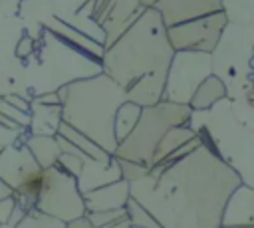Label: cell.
Returning <instances> with one entry per match:
<instances>
[{
	"mask_svg": "<svg viewBox=\"0 0 254 228\" xmlns=\"http://www.w3.org/2000/svg\"><path fill=\"white\" fill-rule=\"evenodd\" d=\"M240 182L236 171L200 143L169 167L133 180L131 196L163 228H220L224 204Z\"/></svg>",
	"mask_w": 254,
	"mask_h": 228,
	"instance_id": "1",
	"label": "cell"
},
{
	"mask_svg": "<svg viewBox=\"0 0 254 228\" xmlns=\"http://www.w3.org/2000/svg\"><path fill=\"white\" fill-rule=\"evenodd\" d=\"M175 48L169 42L167 24L149 6L143 14L103 52L101 71L115 79L127 99L149 107L163 99L167 69Z\"/></svg>",
	"mask_w": 254,
	"mask_h": 228,
	"instance_id": "2",
	"label": "cell"
},
{
	"mask_svg": "<svg viewBox=\"0 0 254 228\" xmlns=\"http://www.w3.org/2000/svg\"><path fill=\"white\" fill-rule=\"evenodd\" d=\"M58 93L62 101V121L115 155L117 141L113 121L119 105L127 101L125 89L105 71H97L60 85Z\"/></svg>",
	"mask_w": 254,
	"mask_h": 228,
	"instance_id": "3",
	"label": "cell"
},
{
	"mask_svg": "<svg viewBox=\"0 0 254 228\" xmlns=\"http://www.w3.org/2000/svg\"><path fill=\"white\" fill-rule=\"evenodd\" d=\"M190 127L206 147L236 171L242 184L254 188V131L234 115L228 97L206 111H192Z\"/></svg>",
	"mask_w": 254,
	"mask_h": 228,
	"instance_id": "4",
	"label": "cell"
},
{
	"mask_svg": "<svg viewBox=\"0 0 254 228\" xmlns=\"http://www.w3.org/2000/svg\"><path fill=\"white\" fill-rule=\"evenodd\" d=\"M212 73L226 85L228 99H238L252 91L254 24L228 22L212 50Z\"/></svg>",
	"mask_w": 254,
	"mask_h": 228,
	"instance_id": "5",
	"label": "cell"
},
{
	"mask_svg": "<svg viewBox=\"0 0 254 228\" xmlns=\"http://www.w3.org/2000/svg\"><path fill=\"white\" fill-rule=\"evenodd\" d=\"M190 117H192V109L189 105L173 103L167 99L143 107L135 129L129 133L127 139H123L117 145L113 157L137 161L151 167L155 149L163 139V135L175 125H190Z\"/></svg>",
	"mask_w": 254,
	"mask_h": 228,
	"instance_id": "6",
	"label": "cell"
},
{
	"mask_svg": "<svg viewBox=\"0 0 254 228\" xmlns=\"http://www.w3.org/2000/svg\"><path fill=\"white\" fill-rule=\"evenodd\" d=\"M36 210L60 218L64 222L83 216L87 208L83 192L77 186V178L58 165L44 169Z\"/></svg>",
	"mask_w": 254,
	"mask_h": 228,
	"instance_id": "7",
	"label": "cell"
},
{
	"mask_svg": "<svg viewBox=\"0 0 254 228\" xmlns=\"http://www.w3.org/2000/svg\"><path fill=\"white\" fill-rule=\"evenodd\" d=\"M212 73V56L208 52L175 50L167 69L163 99L189 105L196 87Z\"/></svg>",
	"mask_w": 254,
	"mask_h": 228,
	"instance_id": "8",
	"label": "cell"
},
{
	"mask_svg": "<svg viewBox=\"0 0 254 228\" xmlns=\"http://www.w3.org/2000/svg\"><path fill=\"white\" fill-rule=\"evenodd\" d=\"M141 0H87L77 12L101 30L103 46L109 48L145 10Z\"/></svg>",
	"mask_w": 254,
	"mask_h": 228,
	"instance_id": "9",
	"label": "cell"
},
{
	"mask_svg": "<svg viewBox=\"0 0 254 228\" xmlns=\"http://www.w3.org/2000/svg\"><path fill=\"white\" fill-rule=\"evenodd\" d=\"M226 24H228V18L220 10V12H214L208 16L173 24L167 28V34H169V42L175 50H192V52L212 54Z\"/></svg>",
	"mask_w": 254,
	"mask_h": 228,
	"instance_id": "10",
	"label": "cell"
},
{
	"mask_svg": "<svg viewBox=\"0 0 254 228\" xmlns=\"http://www.w3.org/2000/svg\"><path fill=\"white\" fill-rule=\"evenodd\" d=\"M44 30H48L54 38H58L64 46L71 48L75 54H79L81 57L93 61L95 65L101 67V57H103V52H105V46L101 40L77 30L75 26H71L67 20L52 14L46 22H44Z\"/></svg>",
	"mask_w": 254,
	"mask_h": 228,
	"instance_id": "11",
	"label": "cell"
},
{
	"mask_svg": "<svg viewBox=\"0 0 254 228\" xmlns=\"http://www.w3.org/2000/svg\"><path fill=\"white\" fill-rule=\"evenodd\" d=\"M42 167L36 163L34 155L26 147L24 141H18L10 147H6L0 153V178L14 190L22 182H26L32 176L42 174Z\"/></svg>",
	"mask_w": 254,
	"mask_h": 228,
	"instance_id": "12",
	"label": "cell"
},
{
	"mask_svg": "<svg viewBox=\"0 0 254 228\" xmlns=\"http://www.w3.org/2000/svg\"><path fill=\"white\" fill-rule=\"evenodd\" d=\"M153 8L169 26L222 10V0H157Z\"/></svg>",
	"mask_w": 254,
	"mask_h": 228,
	"instance_id": "13",
	"label": "cell"
},
{
	"mask_svg": "<svg viewBox=\"0 0 254 228\" xmlns=\"http://www.w3.org/2000/svg\"><path fill=\"white\" fill-rule=\"evenodd\" d=\"M220 228H254V188L238 184L228 196Z\"/></svg>",
	"mask_w": 254,
	"mask_h": 228,
	"instance_id": "14",
	"label": "cell"
},
{
	"mask_svg": "<svg viewBox=\"0 0 254 228\" xmlns=\"http://www.w3.org/2000/svg\"><path fill=\"white\" fill-rule=\"evenodd\" d=\"M129 196H131V182L125 178H119V180H113V182H107L103 186H97L93 190L83 192L87 212L125 208Z\"/></svg>",
	"mask_w": 254,
	"mask_h": 228,
	"instance_id": "15",
	"label": "cell"
},
{
	"mask_svg": "<svg viewBox=\"0 0 254 228\" xmlns=\"http://www.w3.org/2000/svg\"><path fill=\"white\" fill-rule=\"evenodd\" d=\"M119 178H121V171H119V163L115 157L111 161H97V159L83 155V167L77 176V186L81 192L93 190L97 186H103Z\"/></svg>",
	"mask_w": 254,
	"mask_h": 228,
	"instance_id": "16",
	"label": "cell"
},
{
	"mask_svg": "<svg viewBox=\"0 0 254 228\" xmlns=\"http://www.w3.org/2000/svg\"><path fill=\"white\" fill-rule=\"evenodd\" d=\"M30 127L28 131L34 135H56L58 125L62 121V105H44L38 101H30Z\"/></svg>",
	"mask_w": 254,
	"mask_h": 228,
	"instance_id": "17",
	"label": "cell"
},
{
	"mask_svg": "<svg viewBox=\"0 0 254 228\" xmlns=\"http://www.w3.org/2000/svg\"><path fill=\"white\" fill-rule=\"evenodd\" d=\"M26 147L30 149V153L34 155L36 163L42 169L54 167L62 155V149L58 145V137L56 135H34L28 131L26 139H24Z\"/></svg>",
	"mask_w": 254,
	"mask_h": 228,
	"instance_id": "18",
	"label": "cell"
},
{
	"mask_svg": "<svg viewBox=\"0 0 254 228\" xmlns=\"http://www.w3.org/2000/svg\"><path fill=\"white\" fill-rule=\"evenodd\" d=\"M228 93H226V85L222 83V79L214 73H210L194 91L189 107L192 111H206L210 107H214L218 101L226 99Z\"/></svg>",
	"mask_w": 254,
	"mask_h": 228,
	"instance_id": "19",
	"label": "cell"
},
{
	"mask_svg": "<svg viewBox=\"0 0 254 228\" xmlns=\"http://www.w3.org/2000/svg\"><path fill=\"white\" fill-rule=\"evenodd\" d=\"M192 137H196V131H194L190 125H175V127H171V129L163 135V139L159 141V145H157V149H155V155H153L151 167L159 165L165 157H169L173 151H177L179 147H183L185 143H189Z\"/></svg>",
	"mask_w": 254,
	"mask_h": 228,
	"instance_id": "20",
	"label": "cell"
},
{
	"mask_svg": "<svg viewBox=\"0 0 254 228\" xmlns=\"http://www.w3.org/2000/svg\"><path fill=\"white\" fill-rule=\"evenodd\" d=\"M58 135L65 137V139H67L69 143H73L83 155H87V157H91V159H97V161H111V159H113L111 153H107L105 149H101L95 141H91L87 135H83V133L77 131L75 127L67 125L65 121H60V125H58Z\"/></svg>",
	"mask_w": 254,
	"mask_h": 228,
	"instance_id": "21",
	"label": "cell"
},
{
	"mask_svg": "<svg viewBox=\"0 0 254 228\" xmlns=\"http://www.w3.org/2000/svg\"><path fill=\"white\" fill-rule=\"evenodd\" d=\"M141 105L133 103V101H123L115 113V121H113V133H115V141L117 145L129 137V133L135 129L139 117H141Z\"/></svg>",
	"mask_w": 254,
	"mask_h": 228,
	"instance_id": "22",
	"label": "cell"
},
{
	"mask_svg": "<svg viewBox=\"0 0 254 228\" xmlns=\"http://www.w3.org/2000/svg\"><path fill=\"white\" fill-rule=\"evenodd\" d=\"M44 172V171H42ZM40 186H42V174L28 178L26 182H22L18 188L12 190V196L16 200L18 206H22L26 212L36 210V202H38V194H40Z\"/></svg>",
	"mask_w": 254,
	"mask_h": 228,
	"instance_id": "23",
	"label": "cell"
},
{
	"mask_svg": "<svg viewBox=\"0 0 254 228\" xmlns=\"http://www.w3.org/2000/svg\"><path fill=\"white\" fill-rule=\"evenodd\" d=\"M222 12L228 22L254 24V0H222Z\"/></svg>",
	"mask_w": 254,
	"mask_h": 228,
	"instance_id": "24",
	"label": "cell"
},
{
	"mask_svg": "<svg viewBox=\"0 0 254 228\" xmlns=\"http://www.w3.org/2000/svg\"><path fill=\"white\" fill-rule=\"evenodd\" d=\"M125 210H127V218L131 222V226H141V228H163L157 218L141 204L137 202L133 196H129L127 204H125Z\"/></svg>",
	"mask_w": 254,
	"mask_h": 228,
	"instance_id": "25",
	"label": "cell"
},
{
	"mask_svg": "<svg viewBox=\"0 0 254 228\" xmlns=\"http://www.w3.org/2000/svg\"><path fill=\"white\" fill-rule=\"evenodd\" d=\"M16 228H65V222L60 218H54L50 214H44L40 210H30Z\"/></svg>",
	"mask_w": 254,
	"mask_h": 228,
	"instance_id": "26",
	"label": "cell"
},
{
	"mask_svg": "<svg viewBox=\"0 0 254 228\" xmlns=\"http://www.w3.org/2000/svg\"><path fill=\"white\" fill-rule=\"evenodd\" d=\"M230 105H232V111L234 115L254 131V89L248 91L246 95L238 97V99H230Z\"/></svg>",
	"mask_w": 254,
	"mask_h": 228,
	"instance_id": "27",
	"label": "cell"
},
{
	"mask_svg": "<svg viewBox=\"0 0 254 228\" xmlns=\"http://www.w3.org/2000/svg\"><path fill=\"white\" fill-rule=\"evenodd\" d=\"M117 159V157H115ZM119 163V171H121V178L133 182V180H139L143 178L145 174L151 172V167L149 165H143V163H137V161H129V159H117Z\"/></svg>",
	"mask_w": 254,
	"mask_h": 228,
	"instance_id": "28",
	"label": "cell"
},
{
	"mask_svg": "<svg viewBox=\"0 0 254 228\" xmlns=\"http://www.w3.org/2000/svg\"><path fill=\"white\" fill-rule=\"evenodd\" d=\"M85 216L91 220V224H93L95 228H99V226H105V224H111V222H117V220L127 218V210H125V208L93 210V212H85Z\"/></svg>",
	"mask_w": 254,
	"mask_h": 228,
	"instance_id": "29",
	"label": "cell"
},
{
	"mask_svg": "<svg viewBox=\"0 0 254 228\" xmlns=\"http://www.w3.org/2000/svg\"><path fill=\"white\" fill-rule=\"evenodd\" d=\"M0 113L2 115H6L8 119H12V121H16L20 127H24V129H28L30 127V121H32V115L28 113V111H22L20 107H16V105H12L10 101H6L2 95H0Z\"/></svg>",
	"mask_w": 254,
	"mask_h": 228,
	"instance_id": "30",
	"label": "cell"
},
{
	"mask_svg": "<svg viewBox=\"0 0 254 228\" xmlns=\"http://www.w3.org/2000/svg\"><path fill=\"white\" fill-rule=\"evenodd\" d=\"M56 165L77 178L81 172V167H83V153H62Z\"/></svg>",
	"mask_w": 254,
	"mask_h": 228,
	"instance_id": "31",
	"label": "cell"
},
{
	"mask_svg": "<svg viewBox=\"0 0 254 228\" xmlns=\"http://www.w3.org/2000/svg\"><path fill=\"white\" fill-rule=\"evenodd\" d=\"M26 135H28V129H12L0 123V153L18 141H24Z\"/></svg>",
	"mask_w": 254,
	"mask_h": 228,
	"instance_id": "32",
	"label": "cell"
},
{
	"mask_svg": "<svg viewBox=\"0 0 254 228\" xmlns=\"http://www.w3.org/2000/svg\"><path fill=\"white\" fill-rule=\"evenodd\" d=\"M34 48H36V42H34V38H30V36H24V38H20V42L16 44V50H14V54H16V57H18V59H28V57H32V54H34Z\"/></svg>",
	"mask_w": 254,
	"mask_h": 228,
	"instance_id": "33",
	"label": "cell"
},
{
	"mask_svg": "<svg viewBox=\"0 0 254 228\" xmlns=\"http://www.w3.org/2000/svg\"><path fill=\"white\" fill-rule=\"evenodd\" d=\"M14 206H16V200H14L12 194L0 200V224H8L10 222V216L14 212Z\"/></svg>",
	"mask_w": 254,
	"mask_h": 228,
	"instance_id": "34",
	"label": "cell"
},
{
	"mask_svg": "<svg viewBox=\"0 0 254 228\" xmlns=\"http://www.w3.org/2000/svg\"><path fill=\"white\" fill-rule=\"evenodd\" d=\"M32 99H34V101H38V103H44V105H62L58 89L48 91V93H38V95H32Z\"/></svg>",
	"mask_w": 254,
	"mask_h": 228,
	"instance_id": "35",
	"label": "cell"
},
{
	"mask_svg": "<svg viewBox=\"0 0 254 228\" xmlns=\"http://www.w3.org/2000/svg\"><path fill=\"white\" fill-rule=\"evenodd\" d=\"M2 97H4L6 101H10L12 105L20 107L22 111H28V113H30V101H32V99L22 97V95H18V93H2Z\"/></svg>",
	"mask_w": 254,
	"mask_h": 228,
	"instance_id": "36",
	"label": "cell"
},
{
	"mask_svg": "<svg viewBox=\"0 0 254 228\" xmlns=\"http://www.w3.org/2000/svg\"><path fill=\"white\" fill-rule=\"evenodd\" d=\"M65 228H95V226H93L91 220L83 214V216H79V218H73V220L65 222Z\"/></svg>",
	"mask_w": 254,
	"mask_h": 228,
	"instance_id": "37",
	"label": "cell"
},
{
	"mask_svg": "<svg viewBox=\"0 0 254 228\" xmlns=\"http://www.w3.org/2000/svg\"><path fill=\"white\" fill-rule=\"evenodd\" d=\"M26 214H28V212H26V210H24L22 206H18V204H16V206H14V212H12V216H10V222H8V224L16 228V224H18V222H20V220H22V218H24Z\"/></svg>",
	"mask_w": 254,
	"mask_h": 228,
	"instance_id": "38",
	"label": "cell"
},
{
	"mask_svg": "<svg viewBox=\"0 0 254 228\" xmlns=\"http://www.w3.org/2000/svg\"><path fill=\"white\" fill-rule=\"evenodd\" d=\"M54 2H56V4H62V6L69 4V12H71V14H75V12H77V10H79L87 0H54Z\"/></svg>",
	"mask_w": 254,
	"mask_h": 228,
	"instance_id": "39",
	"label": "cell"
},
{
	"mask_svg": "<svg viewBox=\"0 0 254 228\" xmlns=\"http://www.w3.org/2000/svg\"><path fill=\"white\" fill-rule=\"evenodd\" d=\"M99 228H131V222H129V218H123V220H117V222H111V224H105Z\"/></svg>",
	"mask_w": 254,
	"mask_h": 228,
	"instance_id": "40",
	"label": "cell"
},
{
	"mask_svg": "<svg viewBox=\"0 0 254 228\" xmlns=\"http://www.w3.org/2000/svg\"><path fill=\"white\" fill-rule=\"evenodd\" d=\"M10 194H12V188H10V186L0 178V200H2V198H6V196H10Z\"/></svg>",
	"mask_w": 254,
	"mask_h": 228,
	"instance_id": "41",
	"label": "cell"
},
{
	"mask_svg": "<svg viewBox=\"0 0 254 228\" xmlns=\"http://www.w3.org/2000/svg\"><path fill=\"white\" fill-rule=\"evenodd\" d=\"M141 2H143V6H147V8H149V6H153L157 0H141Z\"/></svg>",
	"mask_w": 254,
	"mask_h": 228,
	"instance_id": "42",
	"label": "cell"
},
{
	"mask_svg": "<svg viewBox=\"0 0 254 228\" xmlns=\"http://www.w3.org/2000/svg\"><path fill=\"white\" fill-rule=\"evenodd\" d=\"M252 87H254V61H252Z\"/></svg>",
	"mask_w": 254,
	"mask_h": 228,
	"instance_id": "43",
	"label": "cell"
},
{
	"mask_svg": "<svg viewBox=\"0 0 254 228\" xmlns=\"http://www.w3.org/2000/svg\"><path fill=\"white\" fill-rule=\"evenodd\" d=\"M0 228H14V226H10V224H0Z\"/></svg>",
	"mask_w": 254,
	"mask_h": 228,
	"instance_id": "44",
	"label": "cell"
},
{
	"mask_svg": "<svg viewBox=\"0 0 254 228\" xmlns=\"http://www.w3.org/2000/svg\"><path fill=\"white\" fill-rule=\"evenodd\" d=\"M131 228H141V226H131Z\"/></svg>",
	"mask_w": 254,
	"mask_h": 228,
	"instance_id": "45",
	"label": "cell"
},
{
	"mask_svg": "<svg viewBox=\"0 0 254 228\" xmlns=\"http://www.w3.org/2000/svg\"><path fill=\"white\" fill-rule=\"evenodd\" d=\"M20 2H26V0H20Z\"/></svg>",
	"mask_w": 254,
	"mask_h": 228,
	"instance_id": "46",
	"label": "cell"
}]
</instances>
